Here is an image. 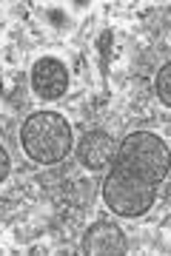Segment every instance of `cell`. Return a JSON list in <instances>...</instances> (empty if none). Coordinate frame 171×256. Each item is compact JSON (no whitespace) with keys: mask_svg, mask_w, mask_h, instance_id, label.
<instances>
[{"mask_svg":"<svg viewBox=\"0 0 171 256\" xmlns=\"http://www.w3.org/2000/svg\"><path fill=\"white\" fill-rule=\"evenodd\" d=\"M20 146H23L29 160H35L40 165L63 162L74 146L72 126L57 111H35L23 120Z\"/></svg>","mask_w":171,"mask_h":256,"instance_id":"cell-1","label":"cell"},{"mask_svg":"<svg viewBox=\"0 0 171 256\" xmlns=\"http://www.w3.org/2000/svg\"><path fill=\"white\" fill-rule=\"evenodd\" d=\"M111 165H120L148 185L160 188V182L168 180V146L151 131H131L117 146Z\"/></svg>","mask_w":171,"mask_h":256,"instance_id":"cell-2","label":"cell"},{"mask_svg":"<svg viewBox=\"0 0 171 256\" xmlns=\"http://www.w3.org/2000/svg\"><path fill=\"white\" fill-rule=\"evenodd\" d=\"M103 202L117 216H145L157 202V188L126 168L111 165L106 182H103Z\"/></svg>","mask_w":171,"mask_h":256,"instance_id":"cell-3","label":"cell"},{"mask_svg":"<svg viewBox=\"0 0 171 256\" xmlns=\"http://www.w3.org/2000/svg\"><path fill=\"white\" fill-rule=\"evenodd\" d=\"M69 66L57 57H40L32 66V88L40 100H60L69 92Z\"/></svg>","mask_w":171,"mask_h":256,"instance_id":"cell-4","label":"cell"},{"mask_svg":"<svg viewBox=\"0 0 171 256\" xmlns=\"http://www.w3.org/2000/svg\"><path fill=\"white\" fill-rule=\"evenodd\" d=\"M83 250L89 256H123L128 250L126 234L111 220H97L83 234Z\"/></svg>","mask_w":171,"mask_h":256,"instance_id":"cell-5","label":"cell"},{"mask_svg":"<svg viewBox=\"0 0 171 256\" xmlns=\"http://www.w3.org/2000/svg\"><path fill=\"white\" fill-rule=\"evenodd\" d=\"M117 154V142L111 134L106 131H89V134H83V140L77 142V160H80L83 168H89V171H106L111 160Z\"/></svg>","mask_w":171,"mask_h":256,"instance_id":"cell-6","label":"cell"},{"mask_svg":"<svg viewBox=\"0 0 171 256\" xmlns=\"http://www.w3.org/2000/svg\"><path fill=\"white\" fill-rule=\"evenodd\" d=\"M154 88L160 94V102L162 106H171V63H165L157 74V80H154Z\"/></svg>","mask_w":171,"mask_h":256,"instance_id":"cell-7","label":"cell"},{"mask_svg":"<svg viewBox=\"0 0 171 256\" xmlns=\"http://www.w3.org/2000/svg\"><path fill=\"white\" fill-rule=\"evenodd\" d=\"M12 174V160L6 154V148L0 146V182H6V176Z\"/></svg>","mask_w":171,"mask_h":256,"instance_id":"cell-8","label":"cell"},{"mask_svg":"<svg viewBox=\"0 0 171 256\" xmlns=\"http://www.w3.org/2000/svg\"><path fill=\"white\" fill-rule=\"evenodd\" d=\"M0 94H3V77H0Z\"/></svg>","mask_w":171,"mask_h":256,"instance_id":"cell-9","label":"cell"}]
</instances>
